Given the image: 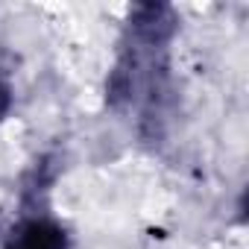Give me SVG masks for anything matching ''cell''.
I'll return each mask as SVG.
<instances>
[{
    "mask_svg": "<svg viewBox=\"0 0 249 249\" xmlns=\"http://www.w3.org/2000/svg\"><path fill=\"white\" fill-rule=\"evenodd\" d=\"M179 33V15L167 3H138L123 27L114 68L106 82V100L114 111H135L138 129L161 138L170 100V56Z\"/></svg>",
    "mask_w": 249,
    "mask_h": 249,
    "instance_id": "obj_1",
    "label": "cell"
},
{
    "mask_svg": "<svg viewBox=\"0 0 249 249\" xmlns=\"http://www.w3.org/2000/svg\"><path fill=\"white\" fill-rule=\"evenodd\" d=\"M0 249H71L68 231L47 214H24Z\"/></svg>",
    "mask_w": 249,
    "mask_h": 249,
    "instance_id": "obj_2",
    "label": "cell"
},
{
    "mask_svg": "<svg viewBox=\"0 0 249 249\" xmlns=\"http://www.w3.org/2000/svg\"><path fill=\"white\" fill-rule=\"evenodd\" d=\"M12 103H15V94H12V85L6 82V76L0 73V123H3L12 111Z\"/></svg>",
    "mask_w": 249,
    "mask_h": 249,
    "instance_id": "obj_3",
    "label": "cell"
}]
</instances>
